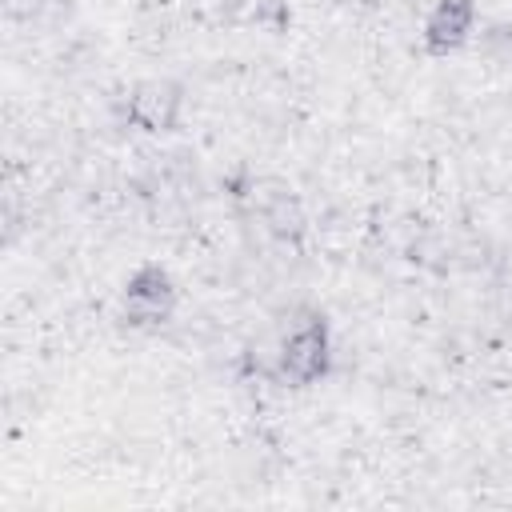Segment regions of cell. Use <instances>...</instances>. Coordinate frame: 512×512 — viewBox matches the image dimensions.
Segmentation results:
<instances>
[{"mask_svg": "<svg viewBox=\"0 0 512 512\" xmlns=\"http://www.w3.org/2000/svg\"><path fill=\"white\" fill-rule=\"evenodd\" d=\"M324 368H328V332L316 316H308L280 340V372L296 384H308Z\"/></svg>", "mask_w": 512, "mask_h": 512, "instance_id": "1", "label": "cell"}, {"mask_svg": "<svg viewBox=\"0 0 512 512\" xmlns=\"http://www.w3.org/2000/svg\"><path fill=\"white\" fill-rule=\"evenodd\" d=\"M472 32V0H436V8L428 12L424 24V40L436 52H448L456 44H464Z\"/></svg>", "mask_w": 512, "mask_h": 512, "instance_id": "3", "label": "cell"}, {"mask_svg": "<svg viewBox=\"0 0 512 512\" xmlns=\"http://www.w3.org/2000/svg\"><path fill=\"white\" fill-rule=\"evenodd\" d=\"M172 300H176L172 280H168L160 268H140V272L128 280V292H124V316H128L132 324L148 328V324L168 320Z\"/></svg>", "mask_w": 512, "mask_h": 512, "instance_id": "2", "label": "cell"}, {"mask_svg": "<svg viewBox=\"0 0 512 512\" xmlns=\"http://www.w3.org/2000/svg\"><path fill=\"white\" fill-rule=\"evenodd\" d=\"M176 108H180V96L176 88L168 84H144L136 96H132V116L144 124V128H168L176 120Z\"/></svg>", "mask_w": 512, "mask_h": 512, "instance_id": "4", "label": "cell"}]
</instances>
